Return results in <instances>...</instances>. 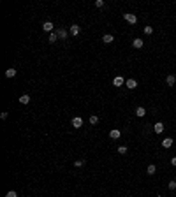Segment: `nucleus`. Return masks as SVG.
I'll list each match as a JSON object with an SVG mask.
<instances>
[{
  "label": "nucleus",
  "mask_w": 176,
  "mask_h": 197,
  "mask_svg": "<svg viewBox=\"0 0 176 197\" xmlns=\"http://www.w3.org/2000/svg\"><path fill=\"white\" fill-rule=\"evenodd\" d=\"M123 18H125V21H127V23H130V25L137 23V16H136V14H130V12H127V14H123Z\"/></svg>",
  "instance_id": "nucleus-1"
},
{
  "label": "nucleus",
  "mask_w": 176,
  "mask_h": 197,
  "mask_svg": "<svg viewBox=\"0 0 176 197\" xmlns=\"http://www.w3.org/2000/svg\"><path fill=\"white\" fill-rule=\"evenodd\" d=\"M72 127L74 128H81L83 127V120L79 118V116H74V118H72Z\"/></svg>",
  "instance_id": "nucleus-2"
},
{
  "label": "nucleus",
  "mask_w": 176,
  "mask_h": 197,
  "mask_svg": "<svg viewBox=\"0 0 176 197\" xmlns=\"http://www.w3.org/2000/svg\"><path fill=\"white\" fill-rule=\"evenodd\" d=\"M153 130H155L157 134H162V132H164V123H162V122H157L155 125H153Z\"/></svg>",
  "instance_id": "nucleus-3"
},
{
  "label": "nucleus",
  "mask_w": 176,
  "mask_h": 197,
  "mask_svg": "<svg viewBox=\"0 0 176 197\" xmlns=\"http://www.w3.org/2000/svg\"><path fill=\"white\" fill-rule=\"evenodd\" d=\"M125 86L130 88V90H134V88L137 86V81H136V79H127V81H125Z\"/></svg>",
  "instance_id": "nucleus-4"
},
{
  "label": "nucleus",
  "mask_w": 176,
  "mask_h": 197,
  "mask_svg": "<svg viewBox=\"0 0 176 197\" xmlns=\"http://www.w3.org/2000/svg\"><path fill=\"white\" fill-rule=\"evenodd\" d=\"M143 44H144V41H143V39H134V41H132V46H134L136 49H141V48H143Z\"/></svg>",
  "instance_id": "nucleus-5"
},
{
  "label": "nucleus",
  "mask_w": 176,
  "mask_h": 197,
  "mask_svg": "<svg viewBox=\"0 0 176 197\" xmlns=\"http://www.w3.org/2000/svg\"><path fill=\"white\" fill-rule=\"evenodd\" d=\"M165 83H167V86H173L176 83V76H173V74H169L167 77H165Z\"/></svg>",
  "instance_id": "nucleus-6"
},
{
  "label": "nucleus",
  "mask_w": 176,
  "mask_h": 197,
  "mask_svg": "<svg viewBox=\"0 0 176 197\" xmlns=\"http://www.w3.org/2000/svg\"><path fill=\"white\" fill-rule=\"evenodd\" d=\"M120 136H122V134H120V130H118V128H113L111 132H109V137H111V139H118Z\"/></svg>",
  "instance_id": "nucleus-7"
},
{
  "label": "nucleus",
  "mask_w": 176,
  "mask_h": 197,
  "mask_svg": "<svg viewBox=\"0 0 176 197\" xmlns=\"http://www.w3.org/2000/svg\"><path fill=\"white\" fill-rule=\"evenodd\" d=\"M102 41H104V42H106V44H111V42H113V41H115V37H113V35H111V34H106V35H104V37H102Z\"/></svg>",
  "instance_id": "nucleus-8"
},
{
  "label": "nucleus",
  "mask_w": 176,
  "mask_h": 197,
  "mask_svg": "<svg viewBox=\"0 0 176 197\" xmlns=\"http://www.w3.org/2000/svg\"><path fill=\"white\" fill-rule=\"evenodd\" d=\"M113 85H115V86H122L123 85V77L122 76H116V77L113 79Z\"/></svg>",
  "instance_id": "nucleus-9"
},
{
  "label": "nucleus",
  "mask_w": 176,
  "mask_h": 197,
  "mask_svg": "<svg viewBox=\"0 0 176 197\" xmlns=\"http://www.w3.org/2000/svg\"><path fill=\"white\" fill-rule=\"evenodd\" d=\"M42 28L46 30V32H49V34H51V32H53V23H51V21H46V23L42 25Z\"/></svg>",
  "instance_id": "nucleus-10"
},
{
  "label": "nucleus",
  "mask_w": 176,
  "mask_h": 197,
  "mask_svg": "<svg viewBox=\"0 0 176 197\" xmlns=\"http://www.w3.org/2000/svg\"><path fill=\"white\" fill-rule=\"evenodd\" d=\"M14 76H16V69H7L6 70V77H9V79H11V77H14Z\"/></svg>",
  "instance_id": "nucleus-11"
},
{
  "label": "nucleus",
  "mask_w": 176,
  "mask_h": 197,
  "mask_svg": "<svg viewBox=\"0 0 176 197\" xmlns=\"http://www.w3.org/2000/svg\"><path fill=\"white\" fill-rule=\"evenodd\" d=\"M162 146H164V148H171V146H173V139H171V137H165V139L162 141Z\"/></svg>",
  "instance_id": "nucleus-12"
},
{
  "label": "nucleus",
  "mask_w": 176,
  "mask_h": 197,
  "mask_svg": "<svg viewBox=\"0 0 176 197\" xmlns=\"http://www.w3.org/2000/svg\"><path fill=\"white\" fill-rule=\"evenodd\" d=\"M79 30H81V28H79V25L74 23L72 27H70V34H72V35H77V34H79Z\"/></svg>",
  "instance_id": "nucleus-13"
},
{
  "label": "nucleus",
  "mask_w": 176,
  "mask_h": 197,
  "mask_svg": "<svg viewBox=\"0 0 176 197\" xmlns=\"http://www.w3.org/2000/svg\"><path fill=\"white\" fill-rule=\"evenodd\" d=\"M136 115L139 116V118H143V116L146 115V109H144V107H141V106H139V107L136 109Z\"/></svg>",
  "instance_id": "nucleus-14"
},
{
  "label": "nucleus",
  "mask_w": 176,
  "mask_h": 197,
  "mask_svg": "<svg viewBox=\"0 0 176 197\" xmlns=\"http://www.w3.org/2000/svg\"><path fill=\"white\" fill-rule=\"evenodd\" d=\"M19 102H21V104H28V102H30V97L27 95V93H23V95L19 97Z\"/></svg>",
  "instance_id": "nucleus-15"
},
{
  "label": "nucleus",
  "mask_w": 176,
  "mask_h": 197,
  "mask_svg": "<svg viewBox=\"0 0 176 197\" xmlns=\"http://www.w3.org/2000/svg\"><path fill=\"white\" fill-rule=\"evenodd\" d=\"M155 171H157V167H155L153 164H150V165H148V167H146V173L150 174V176H152V174H155Z\"/></svg>",
  "instance_id": "nucleus-16"
},
{
  "label": "nucleus",
  "mask_w": 176,
  "mask_h": 197,
  "mask_svg": "<svg viewBox=\"0 0 176 197\" xmlns=\"http://www.w3.org/2000/svg\"><path fill=\"white\" fill-rule=\"evenodd\" d=\"M56 35H58L60 39H65V37H67V32H65V30H62V28H60V30H56Z\"/></svg>",
  "instance_id": "nucleus-17"
},
{
  "label": "nucleus",
  "mask_w": 176,
  "mask_h": 197,
  "mask_svg": "<svg viewBox=\"0 0 176 197\" xmlns=\"http://www.w3.org/2000/svg\"><path fill=\"white\" fill-rule=\"evenodd\" d=\"M56 39H58V35H56V32H51V34H49V42H55Z\"/></svg>",
  "instance_id": "nucleus-18"
},
{
  "label": "nucleus",
  "mask_w": 176,
  "mask_h": 197,
  "mask_svg": "<svg viewBox=\"0 0 176 197\" xmlns=\"http://www.w3.org/2000/svg\"><path fill=\"white\" fill-rule=\"evenodd\" d=\"M90 123H92V125H97V123H99V116H90Z\"/></svg>",
  "instance_id": "nucleus-19"
},
{
  "label": "nucleus",
  "mask_w": 176,
  "mask_h": 197,
  "mask_svg": "<svg viewBox=\"0 0 176 197\" xmlns=\"http://www.w3.org/2000/svg\"><path fill=\"white\" fill-rule=\"evenodd\" d=\"M143 32H144V34H146V35H152L153 28H152V27H144V28H143Z\"/></svg>",
  "instance_id": "nucleus-20"
},
{
  "label": "nucleus",
  "mask_w": 176,
  "mask_h": 197,
  "mask_svg": "<svg viewBox=\"0 0 176 197\" xmlns=\"http://www.w3.org/2000/svg\"><path fill=\"white\" fill-rule=\"evenodd\" d=\"M95 7H104V0H95Z\"/></svg>",
  "instance_id": "nucleus-21"
},
{
  "label": "nucleus",
  "mask_w": 176,
  "mask_h": 197,
  "mask_svg": "<svg viewBox=\"0 0 176 197\" xmlns=\"http://www.w3.org/2000/svg\"><path fill=\"white\" fill-rule=\"evenodd\" d=\"M118 153L125 155V153H127V146H120V148H118Z\"/></svg>",
  "instance_id": "nucleus-22"
},
{
  "label": "nucleus",
  "mask_w": 176,
  "mask_h": 197,
  "mask_svg": "<svg viewBox=\"0 0 176 197\" xmlns=\"http://www.w3.org/2000/svg\"><path fill=\"white\" fill-rule=\"evenodd\" d=\"M6 197H18V194H16L14 190H9V192L6 194Z\"/></svg>",
  "instance_id": "nucleus-23"
},
{
  "label": "nucleus",
  "mask_w": 176,
  "mask_h": 197,
  "mask_svg": "<svg viewBox=\"0 0 176 197\" xmlns=\"http://www.w3.org/2000/svg\"><path fill=\"white\" fill-rule=\"evenodd\" d=\"M74 165H76V167H83V165H85V160H76Z\"/></svg>",
  "instance_id": "nucleus-24"
},
{
  "label": "nucleus",
  "mask_w": 176,
  "mask_h": 197,
  "mask_svg": "<svg viewBox=\"0 0 176 197\" xmlns=\"http://www.w3.org/2000/svg\"><path fill=\"white\" fill-rule=\"evenodd\" d=\"M176 188V181H169V190H174Z\"/></svg>",
  "instance_id": "nucleus-25"
},
{
  "label": "nucleus",
  "mask_w": 176,
  "mask_h": 197,
  "mask_svg": "<svg viewBox=\"0 0 176 197\" xmlns=\"http://www.w3.org/2000/svg\"><path fill=\"white\" fill-rule=\"evenodd\" d=\"M171 164H173V165L176 167V157H173V158H171Z\"/></svg>",
  "instance_id": "nucleus-26"
},
{
  "label": "nucleus",
  "mask_w": 176,
  "mask_h": 197,
  "mask_svg": "<svg viewBox=\"0 0 176 197\" xmlns=\"http://www.w3.org/2000/svg\"><path fill=\"white\" fill-rule=\"evenodd\" d=\"M157 197H162V195H157Z\"/></svg>",
  "instance_id": "nucleus-27"
}]
</instances>
